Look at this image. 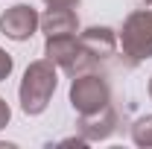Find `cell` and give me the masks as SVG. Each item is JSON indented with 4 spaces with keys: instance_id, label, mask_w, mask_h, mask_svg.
I'll use <instances>...</instances> for the list:
<instances>
[{
    "instance_id": "cell-1",
    "label": "cell",
    "mask_w": 152,
    "mask_h": 149,
    "mask_svg": "<svg viewBox=\"0 0 152 149\" xmlns=\"http://www.w3.org/2000/svg\"><path fill=\"white\" fill-rule=\"evenodd\" d=\"M56 67L53 61H32L23 73V82H20V105L26 114H41L47 108L50 96L56 91Z\"/></svg>"
},
{
    "instance_id": "cell-2",
    "label": "cell",
    "mask_w": 152,
    "mask_h": 149,
    "mask_svg": "<svg viewBox=\"0 0 152 149\" xmlns=\"http://www.w3.org/2000/svg\"><path fill=\"white\" fill-rule=\"evenodd\" d=\"M70 102H73V108L82 114V117L108 108V102H111L108 82H105L102 76L91 73V70L73 76V85H70Z\"/></svg>"
},
{
    "instance_id": "cell-3",
    "label": "cell",
    "mask_w": 152,
    "mask_h": 149,
    "mask_svg": "<svg viewBox=\"0 0 152 149\" xmlns=\"http://www.w3.org/2000/svg\"><path fill=\"white\" fill-rule=\"evenodd\" d=\"M44 53H47V58H50L53 64L64 67L67 73H73V76L88 73V70L96 64L94 58L82 50L76 32H70V35H47V47H44Z\"/></svg>"
},
{
    "instance_id": "cell-4",
    "label": "cell",
    "mask_w": 152,
    "mask_h": 149,
    "mask_svg": "<svg viewBox=\"0 0 152 149\" xmlns=\"http://www.w3.org/2000/svg\"><path fill=\"white\" fill-rule=\"evenodd\" d=\"M120 44L132 61H143L152 56V9L132 12L126 18L123 32H120Z\"/></svg>"
},
{
    "instance_id": "cell-5",
    "label": "cell",
    "mask_w": 152,
    "mask_h": 149,
    "mask_svg": "<svg viewBox=\"0 0 152 149\" xmlns=\"http://www.w3.org/2000/svg\"><path fill=\"white\" fill-rule=\"evenodd\" d=\"M38 23H41L38 12L32 6H26V3H18V6H12V9H6L0 15V29L9 38H15V41H26L35 32Z\"/></svg>"
},
{
    "instance_id": "cell-6",
    "label": "cell",
    "mask_w": 152,
    "mask_h": 149,
    "mask_svg": "<svg viewBox=\"0 0 152 149\" xmlns=\"http://www.w3.org/2000/svg\"><path fill=\"white\" fill-rule=\"evenodd\" d=\"M79 44H82V50L94 58V61H102V58L114 56V50H117V38H114V32L105 29V26H91V29H85V32L79 35Z\"/></svg>"
},
{
    "instance_id": "cell-7",
    "label": "cell",
    "mask_w": 152,
    "mask_h": 149,
    "mask_svg": "<svg viewBox=\"0 0 152 149\" xmlns=\"http://www.w3.org/2000/svg\"><path fill=\"white\" fill-rule=\"evenodd\" d=\"M41 26L47 35H70L79 29L73 9H47V15L41 18Z\"/></svg>"
},
{
    "instance_id": "cell-8",
    "label": "cell",
    "mask_w": 152,
    "mask_h": 149,
    "mask_svg": "<svg viewBox=\"0 0 152 149\" xmlns=\"http://www.w3.org/2000/svg\"><path fill=\"white\" fill-rule=\"evenodd\" d=\"M114 123H117L114 111L111 108H102L96 114L82 117V134H85V140H99V137H105V134L114 131Z\"/></svg>"
},
{
    "instance_id": "cell-9",
    "label": "cell",
    "mask_w": 152,
    "mask_h": 149,
    "mask_svg": "<svg viewBox=\"0 0 152 149\" xmlns=\"http://www.w3.org/2000/svg\"><path fill=\"white\" fill-rule=\"evenodd\" d=\"M132 137H134V143H137V146H152V114L140 117V120L134 123Z\"/></svg>"
},
{
    "instance_id": "cell-10",
    "label": "cell",
    "mask_w": 152,
    "mask_h": 149,
    "mask_svg": "<svg viewBox=\"0 0 152 149\" xmlns=\"http://www.w3.org/2000/svg\"><path fill=\"white\" fill-rule=\"evenodd\" d=\"M9 73H12V58H9L6 50H0V82H3Z\"/></svg>"
},
{
    "instance_id": "cell-11",
    "label": "cell",
    "mask_w": 152,
    "mask_h": 149,
    "mask_svg": "<svg viewBox=\"0 0 152 149\" xmlns=\"http://www.w3.org/2000/svg\"><path fill=\"white\" fill-rule=\"evenodd\" d=\"M50 9H73V6H79V0H44Z\"/></svg>"
},
{
    "instance_id": "cell-12",
    "label": "cell",
    "mask_w": 152,
    "mask_h": 149,
    "mask_svg": "<svg viewBox=\"0 0 152 149\" xmlns=\"http://www.w3.org/2000/svg\"><path fill=\"white\" fill-rule=\"evenodd\" d=\"M6 123H9V105H6V102L0 99V129H3Z\"/></svg>"
},
{
    "instance_id": "cell-13",
    "label": "cell",
    "mask_w": 152,
    "mask_h": 149,
    "mask_svg": "<svg viewBox=\"0 0 152 149\" xmlns=\"http://www.w3.org/2000/svg\"><path fill=\"white\" fill-rule=\"evenodd\" d=\"M149 96H152V82H149Z\"/></svg>"
},
{
    "instance_id": "cell-14",
    "label": "cell",
    "mask_w": 152,
    "mask_h": 149,
    "mask_svg": "<svg viewBox=\"0 0 152 149\" xmlns=\"http://www.w3.org/2000/svg\"><path fill=\"white\" fill-rule=\"evenodd\" d=\"M146 3H152V0H146Z\"/></svg>"
}]
</instances>
